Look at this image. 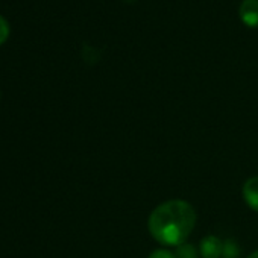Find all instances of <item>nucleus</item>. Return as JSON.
<instances>
[{"label":"nucleus","mask_w":258,"mask_h":258,"mask_svg":"<svg viewBox=\"0 0 258 258\" xmlns=\"http://www.w3.org/2000/svg\"><path fill=\"white\" fill-rule=\"evenodd\" d=\"M126 2H134V0H126Z\"/></svg>","instance_id":"nucleus-10"},{"label":"nucleus","mask_w":258,"mask_h":258,"mask_svg":"<svg viewBox=\"0 0 258 258\" xmlns=\"http://www.w3.org/2000/svg\"><path fill=\"white\" fill-rule=\"evenodd\" d=\"M240 19L249 28L258 26V0H243L240 5Z\"/></svg>","instance_id":"nucleus-3"},{"label":"nucleus","mask_w":258,"mask_h":258,"mask_svg":"<svg viewBox=\"0 0 258 258\" xmlns=\"http://www.w3.org/2000/svg\"><path fill=\"white\" fill-rule=\"evenodd\" d=\"M223 241L216 235H207L199 243V253L202 258H220Z\"/></svg>","instance_id":"nucleus-2"},{"label":"nucleus","mask_w":258,"mask_h":258,"mask_svg":"<svg viewBox=\"0 0 258 258\" xmlns=\"http://www.w3.org/2000/svg\"><path fill=\"white\" fill-rule=\"evenodd\" d=\"M148 258H176V255L172 253V252L167 250V249H157V250H154Z\"/></svg>","instance_id":"nucleus-8"},{"label":"nucleus","mask_w":258,"mask_h":258,"mask_svg":"<svg viewBox=\"0 0 258 258\" xmlns=\"http://www.w3.org/2000/svg\"><path fill=\"white\" fill-rule=\"evenodd\" d=\"M243 199L247 204V207L252 211L258 213V176H252L249 179H246V182L243 184Z\"/></svg>","instance_id":"nucleus-4"},{"label":"nucleus","mask_w":258,"mask_h":258,"mask_svg":"<svg viewBox=\"0 0 258 258\" xmlns=\"http://www.w3.org/2000/svg\"><path fill=\"white\" fill-rule=\"evenodd\" d=\"M8 37H10V25L2 16H0V44H4Z\"/></svg>","instance_id":"nucleus-7"},{"label":"nucleus","mask_w":258,"mask_h":258,"mask_svg":"<svg viewBox=\"0 0 258 258\" xmlns=\"http://www.w3.org/2000/svg\"><path fill=\"white\" fill-rule=\"evenodd\" d=\"M246 258H258V250H255V252H252V253H249Z\"/></svg>","instance_id":"nucleus-9"},{"label":"nucleus","mask_w":258,"mask_h":258,"mask_svg":"<svg viewBox=\"0 0 258 258\" xmlns=\"http://www.w3.org/2000/svg\"><path fill=\"white\" fill-rule=\"evenodd\" d=\"M176 258H198V250L191 243H182L176 247Z\"/></svg>","instance_id":"nucleus-6"},{"label":"nucleus","mask_w":258,"mask_h":258,"mask_svg":"<svg viewBox=\"0 0 258 258\" xmlns=\"http://www.w3.org/2000/svg\"><path fill=\"white\" fill-rule=\"evenodd\" d=\"M240 255V247L235 240H225L223 241V249H222V258H238Z\"/></svg>","instance_id":"nucleus-5"},{"label":"nucleus","mask_w":258,"mask_h":258,"mask_svg":"<svg viewBox=\"0 0 258 258\" xmlns=\"http://www.w3.org/2000/svg\"><path fill=\"white\" fill-rule=\"evenodd\" d=\"M195 208L182 201L172 199L158 205L149 216L151 235L164 246H179L187 241L196 226Z\"/></svg>","instance_id":"nucleus-1"}]
</instances>
